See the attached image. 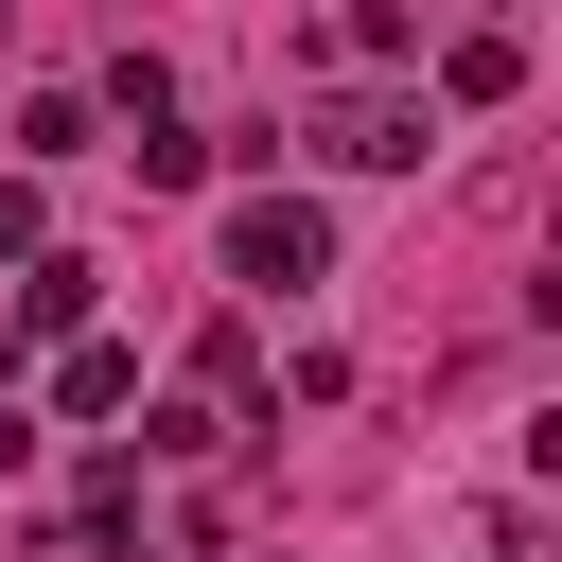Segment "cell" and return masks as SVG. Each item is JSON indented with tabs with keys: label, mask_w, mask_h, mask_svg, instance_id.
<instances>
[{
	"label": "cell",
	"mask_w": 562,
	"mask_h": 562,
	"mask_svg": "<svg viewBox=\"0 0 562 562\" xmlns=\"http://www.w3.org/2000/svg\"><path fill=\"white\" fill-rule=\"evenodd\" d=\"M228 281L316 299V281H334V211H316V193H246V211H228Z\"/></svg>",
	"instance_id": "1"
},
{
	"label": "cell",
	"mask_w": 562,
	"mask_h": 562,
	"mask_svg": "<svg viewBox=\"0 0 562 562\" xmlns=\"http://www.w3.org/2000/svg\"><path fill=\"white\" fill-rule=\"evenodd\" d=\"M88 299H105V263H70V246H35V263H18V316H0V404H18V369H35V351H70V334H88Z\"/></svg>",
	"instance_id": "2"
},
{
	"label": "cell",
	"mask_w": 562,
	"mask_h": 562,
	"mask_svg": "<svg viewBox=\"0 0 562 562\" xmlns=\"http://www.w3.org/2000/svg\"><path fill=\"white\" fill-rule=\"evenodd\" d=\"M422 140H439V123H422L404 88H334V105H316V158H334V176H404Z\"/></svg>",
	"instance_id": "3"
},
{
	"label": "cell",
	"mask_w": 562,
	"mask_h": 562,
	"mask_svg": "<svg viewBox=\"0 0 562 562\" xmlns=\"http://www.w3.org/2000/svg\"><path fill=\"white\" fill-rule=\"evenodd\" d=\"M123 404H140V351L123 334H70L53 351V422H123Z\"/></svg>",
	"instance_id": "4"
},
{
	"label": "cell",
	"mask_w": 562,
	"mask_h": 562,
	"mask_svg": "<svg viewBox=\"0 0 562 562\" xmlns=\"http://www.w3.org/2000/svg\"><path fill=\"white\" fill-rule=\"evenodd\" d=\"M439 88H457V105H509V88H527V35H457Z\"/></svg>",
	"instance_id": "5"
},
{
	"label": "cell",
	"mask_w": 562,
	"mask_h": 562,
	"mask_svg": "<svg viewBox=\"0 0 562 562\" xmlns=\"http://www.w3.org/2000/svg\"><path fill=\"white\" fill-rule=\"evenodd\" d=\"M35 246H53V193H35V176H0V263H35Z\"/></svg>",
	"instance_id": "6"
},
{
	"label": "cell",
	"mask_w": 562,
	"mask_h": 562,
	"mask_svg": "<svg viewBox=\"0 0 562 562\" xmlns=\"http://www.w3.org/2000/svg\"><path fill=\"white\" fill-rule=\"evenodd\" d=\"M474 562H527V544H509V527H492V544H474Z\"/></svg>",
	"instance_id": "7"
}]
</instances>
